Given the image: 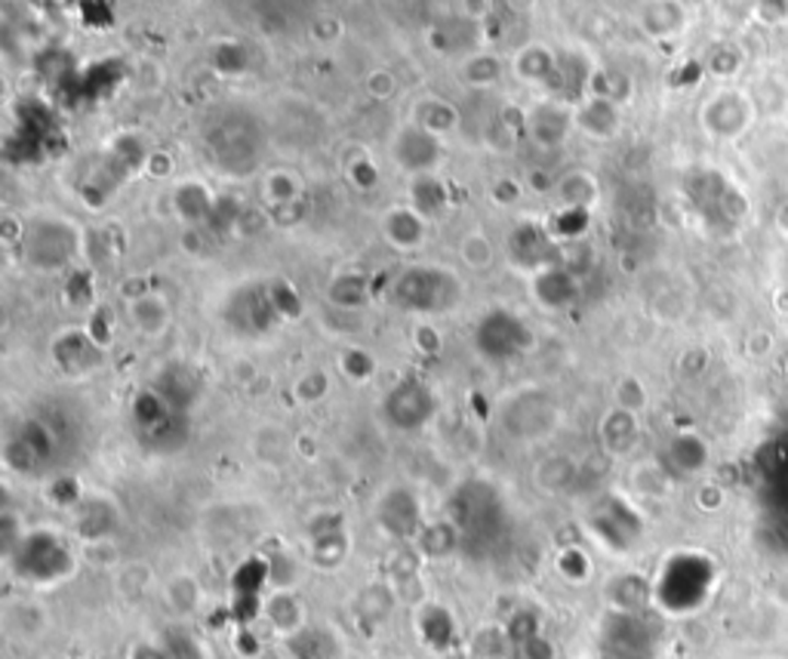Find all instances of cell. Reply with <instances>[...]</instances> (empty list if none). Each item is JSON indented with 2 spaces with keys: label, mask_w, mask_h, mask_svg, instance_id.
Masks as SVG:
<instances>
[{
  "label": "cell",
  "mask_w": 788,
  "mask_h": 659,
  "mask_svg": "<svg viewBox=\"0 0 788 659\" xmlns=\"http://www.w3.org/2000/svg\"><path fill=\"white\" fill-rule=\"evenodd\" d=\"M426 229L428 219L413 204H394L392 210H385V216H382V234L401 253H413V250L422 247Z\"/></svg>",
  "instance_id": "obj_23"
},
{
  "label": "cell",
  "mask_w": 788,
  "mask_h": 659,
  "mask_svg": "<svg viewBox=\"0 0 788 659\" xmlns=\"http://www.w3.org/2000/svg\"><path fill=\"white\" fill-rule=\"evenodd\" d=\"M83 250V231L62 216H40L25 226L22 253L25 263L37 271H62L71 268Z\"/></svg>",
  "instance_id": "obj_7"
},
{
  "label": "cell",
  "mask_w": 788,
  "mask_h": 659,
  "mask_svg": "<svg viewBox=\"0 0 788 659\" xmlns=\"http://www.w3.org/2000/svg\"><path fill=\"white\" fill-rule=\"evenodd\" d=\"M589 222H591V210L558 207V213H555V219L548 222V229H552V234H555L558 241H576V238H582V234L589 231Z\"/></svg>",
  "instance_id": "obj_43"
},
{
  "label": "cell",
  "mask_w": 788,
  "mask_h": 659,
  "mask_svg": "<svg viewBox=\"0 0 788 659\" xmlns=\"http://www.w3.org/2000/svg\"><path fill=\"white\" fill-rule=\"evenodd\" d=\"M499 423L514 441H524V444L542 441L558 426V404L542 389H521L518 395H511L502 404Z\"/></svg>",
  "instance_id": "obj_13"
},
{
  "label": "cell",
  "mask_w": 788,
  "mask_h": 659,
  "mask_svg": "<svg viewBox=\"0 0 788 659\" xmlns=\"http://www.w3.org/2000/svg\"><path fill=\"white\" fill-rule=\"evenodd\" d=\"M755 117V105L737 96V93H718L706 102L703 108V124H706L711 136L718 139H733L739 132L749 127V120Z\"/></svg>",
  "instance_id": "obj_20"
},
{
  "label": "cell",
  "mask_w": 788,
  "mask_h": 659,
  "mask_svg": "<svg viewBox=\"0 0 788 659\" xmlns=\"http://www.w3.org/2000/svg\"><path fill=\"white\" fill-rule=\"evenodd\" d=\"M490 198H493V204H499V207H511V204H518V198H521V182L499 180L490 188Z\"/></svg>",
  "instance_id": "obj_54"
},
{
  "label": "cell",
  "mask_w": 788,
  "mask_h": 659,
  "mask_svg": "<svg viewBox=\"0 0 788 659\" xmlns=\"http://www.w3.org/2000/svg\"><path fill=\"white\" fill-rule=\"evenodd\" d=\"M265 200H268V207L299 204L302 200V180L290 170H271L265 176Z\"/></svg>",
  "instance_id": "obj_42"
},
{
  "label": "cell",
  "mask_w": 788,
  "mask_h": 659,
  "mask_svg": "<svg viewBox=\"0 0 788 659\" xmlns=\"http://www.w3.org/2000/svg\"><path fill=\"white\" fill-rule=\"evenodd\" d=\"M268 290H271V302H275V309H278L280 321H296V317H302L305 305H302V297H299V290H296L290 280L283 278L268 280Z\"/></svg>",
  "instance_id": "obj_46"
},
{
  "label": "cell",
  "mask_w": 788,
  "mask_h": 659,
  "mask_svg": "<svg viewBox=\"0 0 788 659\" xmlns=\"http://www.w3.org/2000/svg\"><path fill=\"white\" fill-rule=\"evenodd\" d=\"M601 441H604V447L613 456L628 453L635 447V441H638V413L613 407L604 416V423H601Z\"/></svg>",
  "instance_id": "obj_32"
},
{
  "label": "cell",
  "mask_w": 788,
  "mask_h": 659,
  "mask_svg": "<svg viewBox=\"0 0 788 659\" xmlns=\"http://www.w3.org/2000/svg\"><path fill=\"white\" fill-rule=\"evenodd\" d=\"M329 302L343 312H358L370 302V278L361 271H345L329 280Z\"/></svg>",
  "instance_id": "obj_35"
},
{
  "label": "cell",
  "mask_w": 788,
  "mask_h": 659,
  "mask_svg": "<svg viewBox=\"0 0 788 659\" xmlns=\"http://www.w3.org/2000/svg\"><path fill=\"white\" fill-rule=\"evenodd\" d=\"M207 149L213 154V164L225 176H250L263 161L265 132L259 120L246 112H222L207 127Z\"/></svg>",
  "instance_id": "obj_6"
},
{
  "label": "cell",
  "mask_w": 788,
  "mask_h": 659,
  "mask_svg": "<svg viewBox=\"0 0 788 659\" xmlns=\"http://www.w3.org/2000/svg\"><path fill=\"white\" fill-rule=\"evenodd\" d=\"M644 404H647V392H644V385H640L638 380L628 377V380H623L616 385V407L638 413Z\"/></svg>",
  "instance_id": "obj_51"
},
{
  "label": "cell",
  "mask_w": 788,
  "mask_h": 659,
  "mask_svg": "<svg viewBox=\"0 0 788 659\" xmlns=\"http://www.w3.org/2000/svg\"><path fill=\"white\" fill-rule=\"evenodd\" d=\"M438 411H441V401L422 377L397 380L382 397V419L389 429L401 435L422 431L438 416Z\"/></svg>",
  "instance_id": "obj_12"
},
{
  "label": "cell",
  "mask_w": 788,
  "mask_h": 659,
  "mask_svg": "<svg viewBox=\"0 0 788 659\" xmlns=\"http://www.w3.org/2000/svg\"><path fill=\"white\" fill-rule=\"evenodd\" d=\"M416 628L431 650H447L450 644L456 641V623H453L450 610L441 608V604L422 608V613L416 616Z\"/></svg>",
  "instance_id": "obj_34"
},
{
  "label": "cell",
  "mask_w": 788,
  "mask_h": 659,
  "mask_svg": "<svg viewBox=\"0 0 788 659\" xmlns=\"http://www.w3.org/2000/svg\"><path fill=\"white\" fill-rule=\"evenodd\" d=\"M345 173H348V182H355L358 188H373L379 182V166L370 161V158H351L348 166H345Z\"/></svg>",
  "instance_id": "obj_50"
},
{
  "label": "cell",
  "mask_w": 788,
  "mask_h": 659,
  "mask_svg": "<svg viewBox=\"0 0 788 659\" xmlns=\"http://www.w3.org/2000/svg\"><path fill=\"white\" fill-rule=\"evenodd\" d=\"M514 659H558V647L540 628L536 635H530L526 641L514 647Z\"/></svg>",
  "instance_id": "obj_49"
},
{
  "label": "cell",
  "mask_w": 788,
  "mask_h": 659,
  "mask_svg": "<svg viewBox=\"0 0 788 659\" xmlns=\"http://www.w3.org/2000/svg\"><path fill=\"white\" fill-rule=\"evenodd\" d=\"M514 74L521 78L524 83H533V86H552L555 81V71H558V56L542 47V44H530L524 50L514 56Z\"/></svg>",
  "instance_id": "obj_31"
},
{
  "label": "cell",
  "mask_w": 788,
  "mask_h": 659,
  "mask_svg": "<svg viewBox=\"0 0 788 659\" xmlns=\"http://www.w3.org/2000/svg\"><path fill=\"white\" fill-rule=\"evenodd\" d=\"M419 548L431 555V558H443V555H453V552H460L462 543H460V530L453 528V521L447 518V521H438V524H426V530L419 533Z\"/></svg>",
  "instance_id": "obj_39"
},
{
  "label": "cell",
  "mask_w": 788,
  "mask_h": 659,
  "mask_svg": "<svg viewBox=\"0 0 788 659\" xmlns=\"http://www.w3.org/2000/svg\"><path fill=\"white\" fill-rule=\"evenodd\" d=\"M62 453V431L47 416H25L16 429L7 435L3 462L10 472L37 475L49 469Z\"/></svg>",
  "instance_id": "obj_8"
},
{
  "label": "cell",
  "mask_w": 788,
  "mask_h": 659,
  "mask_svg": "<svg viewBox=\"0 0 788 659\" xmlns=\"http://www.w3.org/2000/svg\"><path fill=\"white\" fill-rule=\"evenodd\" d=\"M610 610H631V613H647L653 604V582L640 577H616L607 586Z\"/></svg>",
  "instance_id": "obj_33"
},
{
  "label": "cell",
  "mask_w": 788,
  "mask_h": 659,
  "mask_svg": "<svg viewBox=\"0 0 788 659\" xmlns=\"http://www.w3.org/2000/svg\"><path fill=\"white\" fill-rule=\"evenodd\" d=\"M506 250H509L511 265L526 271V275H540L542 268L560 265L558 238L552 234L548 226H542L536 219H521L509 231Z\"/></svg>",
  "instance_id": "obj_15"
},
{
  "label": "cell",
  "mask_w": 788,
  "mask_h": 659,
  "mask_svg": "<svg viewBox=\"0 0 788 659\" xmlns=\"http://www.w3.org/2000/svg\"><path fill=\"white\" fill-rule=\"evenodd\" d=\"M216 195L197 180H185L179 182L173 192H170V204H173V213L179 216L182 222L188 226H197V229H207L210 216L216 210Z\"/></svg>",
  "instance_id": "obj_25"
},
{
  "label": "cell",
  "mask_w": 788,
  "mask_h": 659,
  "mask_svg": "<svg viewBox=\"0 0 788 659\" xmlns=\"http://www.w3.org/2000/svg\"><path fill=\"white\" fill-rule=\"evenodd\" d=\"M130 659H173V657H170V650H166L164 644L142 641V644H136V647H132Z\"/></svg>",
  "instance_id": "obj_57"
},
{
  "label": "cell",
  "mask_w": 788,
  "mask_h": 659,
  "mask_svg": "<svg viewBox=\"0 0 788 659\" xmlns=\"http://www.w3.org/2000/svg\"><path fill=\"white\" fill-rule=\"evenodd\" d=\"M166 604L173 613L179 616H192L197 608H200V582L188 574H179V577L166 579Z\"/></svg>",
  "instance_id": "obj_41"
},
{
  "label": "cell",
  "mask_w": 788,
  "mask_h": 659,
  "mask_svg": "<svg viewBox=\"0 0 788 659\" xmlns=\"http://www.w3.org/2000/svg\"><path fill=\"white\" fill-rule=\"evenodd\" d=\"M447 518L460 530L462 552L475 560H490L509 543L511 515L499 487L484 478L462 481L450 494Z\"/></svg>",
  "instance_id": "obj_1"
},
{
  "label": "cell",
  "mask_w": 788,
  "mask_h": 659,
  "mask_svg": "<svg viewBox=\"0 0 788 659\" xmlns=\"http://www.w3.org/2000/svg\"><path fill=\"white\" fill-rule=\"evenodd\" d=\"M475 351L490 363H509L524 358L536 346V333L518 312L506 305H496L487 314H480L475 324Z\"/></svg>",
  "instance_id": "obj_9"
},
{
  "label": "cell",
  "mask_w": 788,
  "mask_h": 659,
  "mask_svg": "<svg viewBox=\"0 0 788 659\" xmlns=\"http://www.w3.org/2000/svg\"><path fill=\"white\" fill-rule=\"evenodd\" d=\"M49 358H53V363H56L66 377L81 380V377H90L99 363H102L105 348L99 346L96 339L86 333V327H68L53 339Z\"/></svg>",
  "instance_id": "obj_18"
},
{
  "label": "cell",
  "mask_w": 788,
  "mask_h": 659,
  "mask_svg": "<svg viewBox=\"0 0 788 659\" xmlns=\"http://www.w3.org/2000/svg\"><path fill=\"white\" fill-rule=\"evenodd\" d=\"M715 586H718L715 560L696 548H681L659 567L653 579V604L669 616H693L696 610L706 608Z\"/></svg>",
  "instance_id": "obj_2"
},
{
  "label": "cell",
  "mask_w": 788,
  "mask_h": 659,
  "mask_svg": "<svg viewBox=\"0 0 788 659\" xmlns=\"http://www.w3.org/2000/svg\"><path fill=\"white\" fill-rule=\"evenodd\" d=\"M263 613L268 626L283 638H296L302 632V623H305V608H302L299 594L290 592V589H271V594L265 598Z\"/></svg>",
  "instance_id": "obj_27"
},
{
  "label": "cell",
  "mask_w": 788,
  "mask_h": 659,
  "mask_svg": "<svg viewBox=\"0 0 788 659\" xmlns=\"http://www.w3.org/2000/svg\"><path fill=\"white\" fill-rule=\"evenodd\" d=\"M130 321L136 324L139 333L146 336H161L170 321H173V312H170V302H166L161 293L154 290H146L139 297L130 299Z\"/></svg>",
  "instance_id": "obj_30"
},
{
  "label": "cell",
  "mask_w": 788,
  "mask_h": 659,
  "mask_svg": "<svg viewBox=\"0 0 788 659\" xmlns=\"http://www.w3.org/2000/svg\"><path fill=\"white\" fill-rule=\"evenodd\" d=\"M533 299L545 312H564L579 299V280L564 263L542 268L540 275H533Z\"/></svg>",
  "instance_id": "obj_22"
},
{
  "label": "cell",
  "mask_w": 788,
  "mask_h": 659,
  "mask_svg": "<svg viewBox=\"0 0 788 659\" xmlns=\"http://www.w3.org/2000/svg\"><path fill=\"white\" fill-rule=\"evenodd\" d=\"M460 259L475 271H484L493 265V241L484 231H468L460 241Z\"/></svg>",
  "instance_id": "obj_45"
},
{
  "label": "cell",
  "mask_w": 788,
  "mask_h": 659,
  "mask_svg": "<svg viewBox=\"0 0 788 659\" xmlns=\"http://www.w3.org/2000/svg\"><path fill=\"white\" fill-rule=\"evenodd\" d=\"M659 632L647 613L610 610L598 628L601 659H657Z\"/></svg>",
  "instance_id": "obj_10"
},
{
  "label": "cell",
  "mask_w": 788,
  "mask_h": 659,
  "mask_svg": "<svg viewBox=\"0 0 788 659\" xmlns=\"http://www.w3.org/2000/svg\"><path fill=\"white\" fill-rule=\"evenodd\" d=\"M665 462L677 475H696L708 465V444L693 431H681L665 447Z\"/></svg>",
  "instance_id": "obj_29"
},
{
  "label": "cell",
  "mask_w": 788,
  "mask_h": 659,
  "mask_svg": "<svg viewBox=\"0 0 788 659\" xmlns=\"http://www.w3.org/2000/svg\"><path fill=\"white\" fill-rule=\"evenodd\" d=\"M309 536H312V558L317 567L333 570L348 558V528L336 511L317 515Z\"/></svg>",
  "instance_id": "obj_21"
},
{
  "label": "cell",
  "mask_w": 788,
  "mask_h": 659,
  "mask_svg": "<svg viewBox=\"0 0 788 659\" xmlns=\"http://www.w3.org/2000/svg\"><path fill=\"white\" fill-rule=\"evenodd\" d=\"M462 78L475 90H490L502 78V62L496 56H490V53H472L462 62Z\"/></svg>",
  "instance_id": "obj_40"
},
{
  "label": "cell",
  "mask_w": 788,
  "mask_h": 659,
  "mask_svg": "<svg viewBox=\"0 0 788 659\" xmlns=\"http://www.w3.org/2000/svg\"><path fill=\"white\" fill-rule=\"evenodd\" d=\"M410 120L413 124H419L422 130L441 136V139L447 132L460 130L462 124L460 108H456L453 102L441 100V96H422V100H416Z\"/></svg>",
  "instance_id": "obj_28"
},
{
  "label": "cell",
  "mask_w": 788,
  "mask_h": 659,
  "mask_svg": "<svg viewBox=\"0 0 788 659\" xmlns=\"http://www.w3.org/2000/svg\"><path fill=\"white\" fill-rule=\"evenodd\" d=\"M560 207H579V210H594L598 204V180L591 173L573 170L555 185Z\"/></svg>",
  "instance_id": "obj_36"
},
{
  "label": "cell",
  "mask_w": 788,
  "mask_h": 659,
  "mask_svg": "<svg viewBox=\"0 0 788 659\" xmlns=\"http://www.w3.org/2000/svg\"><path fill=\"white\" fill-rule=\"evenodd\" d=\"M586 528L607 552L625 555V552H631L640 543L644 518H640L638 509L625 496L604 494L586 509Z\"/></svg>",
  "instance_id": "obj_11"
},
{
  "label": "cell",
  "mask_w": 788,
  "mask_h": 659,
  "mask_svg": "<svg viewBox=\"0 0 788 659\" xmlns=\"http://www.w3.org/2000/svg\"><path fill=\"white\" fill-rule=\"evenodd\" d=\"M329 392V377L324 370H309L305 377H299L293 385V395L302 404H317L321 397H327Z\"/></svg>",
  "instance_id": "obj_48"
},
{
  "label": "cell",
  "mask_w": 788,
  "mask_h": 659,
  "mask_svg": "<svg viewBox=\"0 0 788 659\" xmlns=\"http://www.w3.org/2000/svg\"><path fill=\"white\" fill-rule=\"evenodd\" d=\"M367 93L379 102L392 100L394 93H397V78H394L392 71H385V68H376V71L367 74Z\"/></svg>",
  "instance_id": "obj_52"
},
{
  "label": "cell",
  "mask_w": 788,
  "mask_h": 659,
  "mask_svg": "<svg viewBox=\"0 0 788 659\" xmlns=\"http://www.w3.org/2000/svg\"><path fill=\"white\" fill-rule=\"evenodd\" d=\"M533 3H536V0H509V7L511 10H518V13H526Z\"/></svg>",
  "instance_id": "obj_58"
},
{
  "label": "cell",
  "mask_w": 788,
  "mask_h": 659,
  "mask_svg": "<svg viewBox=\"0 0 788 659\" xmlns=\"http://www.w3.org/2000/svg\"><path fill=\"white\" fill-rule=\"evenodd\" d=\"M392 158L394 164L401 166L410 176H434V170L443 164L447 158V146L441 136L422 130L419 124L407 120L401 130L394 132L392 139Z\"/></svg>",
  "instance_id": "obj_16"
},
{
  "label": "cell",
  "mask_w": 788,
  "mask_h": 659,
  "mask_svg": "<svg viewBox=\"0 0 788 659\" xmlns=\"http://www.w3.org/2000/svg\"><path fill=\"white\" fill-rule=\"evenodd\" d=\"M339 367L351 382H367L376 373V358L367 348H345L339 355Z\"/></svg>",
  "instance_id": "obj_47"
},
{
  "label": "cell",
  "mask_w": 788,
  "mask_h": 659,
  "mask_svg": "<svg viewBox=\"0 0 788 659\" xmlns=\"http://www.w3.org/2000/svg\"><path fill=\"white\" fill-rule=\"evenodd\" d=\"M558 570L567 579L579 582V579L589 577V560H586V555H582L579 548H567V552L558 558Z\"/></svg>",
  "instance_id": "obj_53"
},
{
  "label": "cell",
  "mask_w": 788,
  "mask_h": 659,
  "mask_svg": "<svg viewBox=\"0 0 788 659\" xmlns=\"http://www.w3.org/2000/svg\"><path fill=\"white\" fill-rule=\"evenodd\" d=\"M130 423L132 435L146 453L173 456L192 441L195 416H192V411L179 407L176 401H170L158 385L148 382L146 389H139L132 397Z\"/></svg>",
  "instance_id": "obj_3"
},
{
  "label": "cell",
  "mask_w": 788,
  "mask_h": 659,
  "mask_svg": "<svg viewBox=\"0 0 788 659\" xmlns=\"http://www.w3.org/2000/svg\"><path fill=\"white\" fill-rule=\"evenodd\" d=\"M222 321H225V327H229L231 333L246 336V339L265 336V333H271L278 324H283L278 309H275V302H271L268 280L244 284V287L231 290L229 299L222 302Z\"/></svg>",
  "instance_id": "obj_14"
},
{
  "label": "cell",
  "mask_w": 788,
  "mask_h": 659,
  "mask_svg": "<svg viewBox=\"0 0 788 659\" xmlns=\"http://www.w3.org/2000/svg\"><path fill=\"white\" fill-rule=\"evenodd\" d=\"M10 574L32 589H56L78 570V552L56 530H28L22 543L7 555Z\"/></svg>",
  "instance_id": "obj_4"
},
{
  "label": "cell",
  "mask_w": 788,
  "mask_h": 659,
  "mask_svg": "<svg viewBox=\"0 0 788 659\" xmlns=\"http://www.w3.org/2000/svg\"><path fill=\"white\" fill-rule=\"evenodd\" d=\"M376 524L392 540H419V533L426 530L419 496L410 487H389L376 502Z\"/></svg>",
  "instance_id": "obj_17"
},
{
  "label": "cell",
  "mask_w": 788,
  "mask_h": 659,
  "mask_svg": "<svg viewBox=\"0 0 788 659\" xmlns=\"http://www.w3.org/2000/svg\"><path fill=\"white\" fill-rule=\"evenodd\" d=\"M477 659H514V644H511L506 628H480L475 635Z\"/></svg>",
  "instance_id": "obj_44"
},
{
  "label": "cell",
  "mask_w": 788,
  "mask_h": 659,
  "mask_svg": "<svg viewBox=\"0 0 788 659\" xmlns=\"http://www.w3.org/2000/svg\"><path fill=\"white\" fill-rule=\"evenodd\" d=\"M573 127V105H567V102L560 100L536 102V105L526 112V132H530V139H533L536 146H542V149H560Z\"/></svg>",
  "instance_id": "obj_19"
},
{
  "label": "cell",
  "mask_w": 788,
  "mask_h": 659,
  "mask_svg": "<svg viewBox=\"0 0 788 659\" xmlns=\"http://www.w3.org/2000/svg\"><path fill=\"white\" fill-rule=\"evenodd\" d=\"M74 530L86 543H105L117 530V509L105 496H86L74 506Z\"/></svg>",
  "instance_id": "obj_24"
},
{
  "label": "cell",
  "mask_w": 788,
  "mask_h": 659,
  "mask_svg": "<svg viewBox=\"0 0 788 659\" xmlns=\"http://www.w3.org/2000/svg\"><path fill=\"white\" fill-rule=\"evenodd\" d=\"M363 598H367V601H370V598H389V592H385V586H367V589H363ZM389 608H392V601L382 604V608H379V604H367V608H358V610H361V616H367V620H382V616L389 613Z\"/></svg>",
  "instance_id": "obj_55"
},
{
  "label": "cell",
  "mask_w": 788,
  "mask_h": 659,
  "mask_svg": "<svg viewBox=\"0 0 788 659\" xmlns=\"http://www.w3.org/2000/svg\"><path fill=\"white\" fill-rule=\"evenodd\" d=\"M146 173H151L154 180H164V176H170V173H173V161L166 158L164 151H151Z\"/></svg>",
  "instance_id": "obj_56"
},
{
  "label": "cell",
  "mask_w": 788,
  "mask_h": 659,
  "mask_svg": "<svg viewBox=\"0 0 788 659\" xmlns=\"http://www.w3.org/2000/svg\"><path fill=\"white\" fill-rule=\"evenodd\" d=\"M576 127L591 139H610L619 130V102L610 96H589L576 105Z\"/></svg>",
  "instance_id": "obj_26"
},
{
  "label": "cell",
  "mask_w": 788,
  "mask_h": 659,
  "mask_svg": "<svg viewBox=\"0 0 788 659\" xmlns=\"http://www.w3.org/2000/svg\"><path fill=\"white\" fill-rule=\"evenodd\" d=\"M392 302L394 309L419 317H438V314L456 312L465 299V284L450 268V265L419 263L404 268L392 280Z\"/></svg>",
  "instance_id": "obj_5"
},
{
  "label": "cell",
  "mask_w": 788,
  "mask_h": 659,
  "mask_svg": "<svg viewBox=\"0 0 788 659\" xmlns=\"http://www.w3.org/2000/svg\"><path fill=\"white\" fill-rule=\"evenodd\" d=\"M576 478H579V465L567 456H548L536 469V484L548 494H564L567 487H573Z\"/></svg>",
  "instance_id": "obj_37"
},
{
  "label": "cell",
  "mask_w": 788,
  "mask_h": 659,
  "mask_svg": "<svg viewBox=\"0 0 788 659\" xmlns=\"http://www.w3.org/2000/svg\"><path fill=\"white\" fill-rule=\"evenodd\" d=\"M410 204L426 216L428 222L443 216L447 213V188H443V182H438L434 176H419V180L413 182Z\"/></svg>",
  "instance_id": "obj_38"
}]
</instances>
